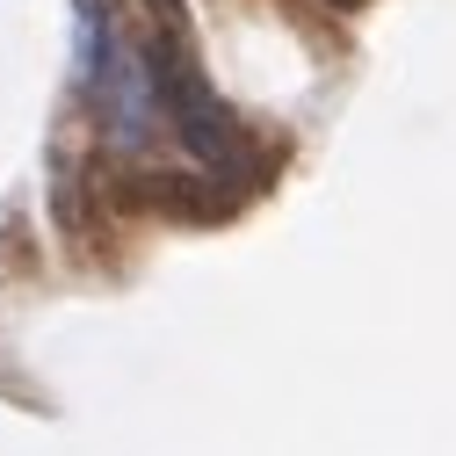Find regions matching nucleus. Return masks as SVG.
<instances>
[{
    "label": "nucleus",
    "instance_id": "obj_1",
    "mask_svg": "<svg viewBox=\"0 0 456 456\" xmlns=\"http://www.w3.org/2000/svg\"><path fill=\"white\" fill-rule=\"evenodd\" d=\"M87 109H94V131L117 159H145L152 152V131L167 124L159 109V87H152V66H145V44H124L94 80H87Z\"/></svg>",
    "mask_w": 456,
    "mask_h": 456
},
{
    "label": "nucleus",
    "instance_id": "obj_2",
    "mask_svg": "<svg viewBox=\"0 0 456 456\" xmlns=\"http://www.w3.org/2000/svg\"><path fill=\"white\" fill-rule=\"evenodd\" d=\"M340 8H355V0H340Z\"/></svg>",
    "mask_w": 456,
    "mask_h": 456
}]
</instances>
